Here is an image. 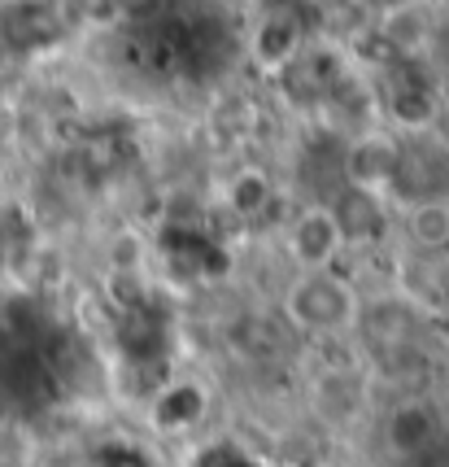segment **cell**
I'll list each match as a JSON object with an SVG mask.
<instances>
[{
  "label": "cell",
  "instance_id": "6da1fadb",
  "mask_svg": "<svg viewBox=\"0 0 449 467\" xmlns=\"http://www.w3.org/2000/svg\"><path fill=\"white\" fill-rule=\"evenodd\" d=\"M362 297L367 293L345 271H297L280 288L275 315L301 341H341L358 332Z\"/></svg>",
  "mask_w": 449,
  "mask_h": 467
},
{
  "label": "cell",
  "instance_id": "7a4b0ae2",
  "mask_svg": "<svg viewBox=\"0 0 449 467\" xmlns=\"http://www.w3.org/2000/svg\"><path fill=\"white\" fill-rule=\"evenodd\" d=\"M445 432V410L436 407L428 393H402L380 415V441L402 467H423V459H432L441 450Z\"/></svg>",
  "mask_w": 449,
  "mask_h": 467
},
{
  "label": "cell",
  "instance_id": "3957f363",
  "mask_svg": "<svg viewBox=\"0 0 449 467\" xmlns=\"http://www.w3.org/2000/svg\"><path fill=\"white\" fill-rule=\"evenodd\" d=\"M280 244H284V258L292 266V275L297 271H341V258L349 254L327 197L297 205L288 214L284 232H280Z\"/></svg>",
  "mask_w": 449,
  "mask_h": 467
},
{
  "label": "cell",
  "instance_id": "277c9868",
  "mask_svg": "<svg viewBox=\"0 0 449 467\" xmlns=\"http://www.w3.org/2000/svg\"><path fill=\"white\" fill-rule=\"evenodd\" d=\"M402 136H393L384 122L353 131L341 149V183L345 188H367V192H384L393 202V183H397V166H402Z\"/></svg>",
  "mask_w": 449,
  "mask_h": 467
},
{
  "label": "cell",
  "instance_id": "5b68a950",
  "mask_svg": "<svg viewBox=\"0 0 449 467\" xmlns=\"http://www.w3.org/2000/svg\"><path fill=\"white\" fill-rule=\"evenodd\" d=\"M332 214H336V227L345 236V249H362V244H375L388 236V227L397 219V210L384 192H367V188H336V197H327Z\"/></svg>",
  "mask_w": 449,
  "mask_h": 467
},
{
  "label": "cell",
  "instance_id": "8992f818",
  "mask_svg": "<svg viewBox=\"0 0 449 467\" xmlns=\"http://www.w3.org/2000/svg\"><path fill=\"white\" fill-rule=\"evenodd\" d=\"M223 341L240 363H275L288 349V327L280 324V315L240 310L223 324Z\"/></svg>",
  "mask_w": 449,
  "mask_h": 467
},
{
  "label": "cell",
  "instance_id": "52a82bcc",
  "mask_svg": "<svg viewBox=\"0 0 449 467\" xmlns=\"http://www.w3.org/2000/svg\"><path fill=\"white\" fill-rule=\"evenodd\" d=\"M406 241L419 254H445L449 249V197H423V202H402L393 205Z\"/></svg>",
  "mask_w": 449,
  "mask_h": 467
},
{
  "label": "cell",
  "instance_id": "ba28073f",
  "mask_svg": "<svg viewBox=\"0 0 449 467\" xmlns=\"http://www.w3.org/2000/svg\"><path fill=\"white\" fill-rule=\"evenodd\" d=\"M275 192H280V188L270 180V171H262V166H236V171L227 175L223 202L240 223H258L262 214H270Z\"/></svg>",
  "mask_w": 449,
  "mask_h": 467
},
{
  "label": "cell",
  "instance_id": "9c48e42d",
  "mask_svg": "<svg viewBox=\"0 0 449 467\" xmlns=\"http://www.w3.org/2000/svg\"><path fill=\"white\" fill-rule=\"evenodd\" d=\"M0 467H40V441L22 420H0Z\"/></svg>",
  "mask_w": 449,
  "mask_h": 467
},
{
  "label": "cell",
  "instance_id": "30bf717a",
  "mask_svg": "<svg viewBox=\"0 0 449 467\" xmlns=\"http://www.w3.org/2000/svg\"><path fill=\"white\" fill-rule=\"evenodd\" d=\"M36 249V244H31ZM31 249H18V236L9 232V223L0 219V285L14 275V271H22V263L31 258Z\"/></svg>",
  "mask_w": 449,
  "mask_h": 467
}]
</instances>
